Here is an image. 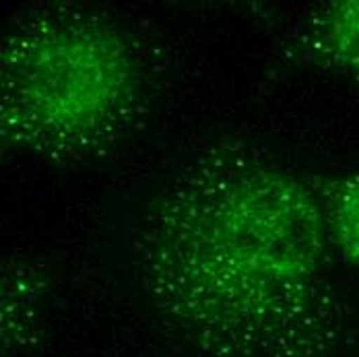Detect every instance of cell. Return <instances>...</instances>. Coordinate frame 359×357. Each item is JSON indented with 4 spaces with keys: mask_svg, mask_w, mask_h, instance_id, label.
I'll list each match as a JSON object with an SVG mask.
<instances>
[{
    "mask_svg": "<svg viewBox=\"0 0 359 357\" xmlns=\"http://www.w3.org/2000/svg\"><path fill=\"white\" fill-rule=\"evenodd\" d=\"M289 56L312 69L359 81V0L314 6L297 25Z\"/></svg>",
    "mask_w": 359,
    "mask_h": 357,
    "instance_id": "3",
    "label": "cell"
},
{
    "mask_svg": "<svg viewBox=\"0 0 359 357\" xmlns=\"http://www.w3.org/2000/svg\"><path fill=\"white\" fill-rule=\"evenodd\" d=\"M151 89L139 37L109 13L62 2L25 11L0 43L2 155L102 159L141 128Z\"/></svg>",
    "mask_w": 359,
    "mask_h": 357,
    "instance_id": "2",
    "label": "cell"
},
{
    "mask_svg": "<svg viewBox=\"0 0 359 357\" xmlns=\"http://www.w3.org/2000/svg\"><path fill=\"white\" fill-rule=\"evenodd\" d=\"M334 252L359 271V172L337 178L312 176Z\"/></svg>",
    "mask_w": 359,
    "mask_h": 357,
    "instance_id": "5",
    "label": "cell"
},
{
    "mask_svg": "<svg viewBox=\"0 0 359 357\" xmlns=\"http://www.w3.org/2000/svg\"><path fill=\"white\" fill-rule=\"evenodd\" d=\"M46 275L27 264L11 262L2 273V353L27 351L41 335Z\"/></svg>",
    "mask_w": 359,
    "mask_h": 357,
    "instance_id": "4",
    "label": "cell"
},
{
    "mask_svg": "<svg viewBox=\"0 0 359 357\" xmlns=\"http://www.w3.org/2000/svg\"><path fill=\"white\" fill-rule=\"evenodd\" d=\"M332 252L314 178L227 137L184 157L128 229L155 318L194 357H332Z\"/></svg>",
    "mask_w": 359,
    "mask_h": 357,
    "instance_id": "1",
    "label": "cell"
}]
</instances>
